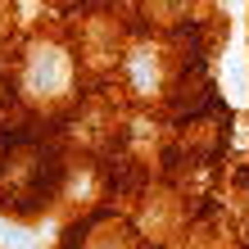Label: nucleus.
Instances as JSON below:
<instances>
[{
	"instance_id": "1",
	"label": "nucleus",
	"mask_w": 249,
	"mask_h": 249,
	"mask_svg": "<svg viewBox=\"0 0 249 249\" xmlns=\"http://www.w3.org/2000/svg\"><path fill=\"white\" fill-rule=\"evenodd\" d=\"M27 82H32V91H54V86L64 82V54L59 50H32V64H27Z\"/></svg>"
}]
</instances>
